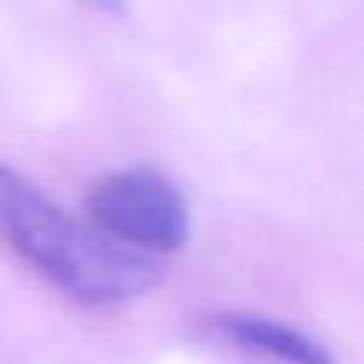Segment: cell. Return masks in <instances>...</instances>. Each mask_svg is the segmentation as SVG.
<instances>
[{
  "label": "cell",
  "instance_id": "6da1fadb",
  "mask_svg": "<svg viewBox=\"0 0 364 364\" xmlns=\"http://www.w3.org/2000/svg\"><path fill=\"white\" fill-rule=\"evenodd\" d=\"M0 236L51 284L85 304L125 301L162 279L159 256L65 213L6 165H0Z\"/></svg>",
  "mask_w": 364,
  "mask_h": 364
},
{
  "label": "cell",
  "instance_id": "7a4b0ae2",
  "mask_svg": "<svg viewBox=\"0 0 364 364\" xmlns=\"http://www.w3.org/2000/svg\"><path fill=\"white\" fill-rule=\"evenodd\" d=\"M85 219L151 256L179 250L191 230L185 196L171 179L148 168L97 179L85 193Z\"/></svg>",
  "mask_w": 364,
  "mask_h": 364
},
{
  "label": "cell",
  "instance_id": "3957f363",
  "mask_svg": "<svg viewBox=\"0 0 364 364\" xmlns=\"http://www.w3.org/2000/svg\"><path fill=\"white\" fill-rule=\"evenodd\" d=\"M222 330L245 350L282 364H333L330 353L301 330L262 316H225Z\"/></svg>",
  "mask_w": 364,
  "mask_h": 364
},
{
  "label": "cell",
  "instance_id": "277c9868",
  "mask_svg": "<svg viewBox=\"0 0 364 364\" xmlns=\"http://www.w3.org/2000/svg\"><path fill=\"white\" fill-rule=\"evenodd\" d=\"M88 6H94L97 11H105V14H122L125 11V0H85Z\"/></svg>",
  "mask_w": 364,
  "mask_h": 364
}]
</instances>
